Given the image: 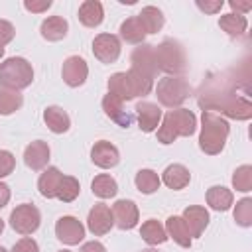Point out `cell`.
<instances>
[{
    "label": "cell",
    "mask_w": 252,
    "mask_h": 252,
    "mask_svg": "<svg viewBox=\"0 0 252 252\" xmlns=\"http://www.w3.org/2000/svg\"><path fill=\"white\" fill-rule=\"evenodd\" d=\"M220 89L219 87H207L201 89V98L199 104L203 106V110H213L217 114H224L228 118L234 120H248L252 116V104L246 94H238L236 93V85L228 83L226 79H220Z\"/></svg>",
    "instance_id": "1"
},
{
    "label": "cell",
    "mask_w": 252,
    "mask_h": 252,
    "mask_svg": "<svg viewBox=\"0 0 252 252\" xmlns=\"http://www.w3.org/2000/svg\"><path fill=\"white\" fill-rule=\"evenodd\" d=\"M230 126L224 116L213 112V110H203L201 114V134H199V148L207 156H217L224 150L226 138H228Z\"/></svg>",
    "instance_id": "2"
},
{
    "label": "cell",
    "mask_w": 252,
    "mask_h": 252,
    "mask_svg": "<svg viewBox=\"0 0 252 252\" xmlns=\"http://www.w3.org/2000/svg\"><path fill=\"white\" fill-rule=\"evenodd\" d=\"M197 130V116L187 108H173L167 110L161 116L159 128H158V142L161 144H173L179 136L189 138Z\"/></svg>",
    "instance_id": "3"
},
{
    "label": "cell",
    "mask_w": 252,
    "mask_h": 252,
    "mask_svg": "<svg viewBox=\"0 0 252 252\" xmlns=\"http://www.w3.org/2000/svg\"><path fill=\"white\" fill-rule=\"evenodd\" d=\"M154 59L156 67L167 77H181L187 69V57L181 43L173 39H163L159 45H154Z\"/></svg>",
    "instance_id": "4"
},
{
    "label": "cell",
    "mask_w": 252,
    "mask_h": 252,
    "mask_svg": "<svg viewBox=\"0 0 252 252\" xmlns=\"http://www.w3.org/2000/svg\"><path fill=\"white\" fill-rule=\"evenodd\" d=\"M33 81V67L24 57H8L0 63V87L22 91Z\"/></svg>",
    "instance_id": "5"
},
{
    "label": "cell",
    "mask_w": 252,
    "mask_h": 252,
    "mask_svg": "<svg viewBox=\"0 0 252 252\" xmlns=\"http://www.w3.org/2000/svg\"><path fill=\"white\" fill-rule=\"evenodd\" d=\"M191 94V85L187 79L183 77H163L158 81L156 87V96L159 100V104L167 106V108H181V104L189 98Z\"/></svg>",
    "instance_id": "6"
},
{
    "label": "cell",
    "mask_w": 252,
    "mask_h": 252,
    "mask_svg": "<svg viewBox=\"0 0 252 252\" xmlns=\"http://www.w3.org/2000/svg\"><path fill=\"white\" fill-rule=\"evenodd\" d=\"M39 224H41V213L32 203H22L10 213V226L22 236L33 234L39 228Z\"/></svg>",
    "instance_id": "7"
},
{
    "label": "cell",
    "mask_w": 252,
    "mask_h": 252,
    "mask_svg": "<svg viewBox=\"0 0 252 252\" xmlns=\"http://www.w3.org/2000/svg\"><path fill=\"white\" fill-rule=\"evenodd\" d=\"M120 37L114 33H98L93 39V53L100 63H114L120 57Z\"/></svg>",
    "instance_id": "8"
},
{
    "label": "cell",
    "mask_w": 252,
    "mask_h": 252,
    "mask_svg": "<svg viewBox=\"0 0 252 252\" xmlns=\"http://www.w3.org/2000/svg\"><path fill=\"white\" fill-rule=\"evenodd\" d=\"M55 236L63 244L75 246V244L83 242V238H85V226H83V222L77 217L65 215V217L57 219V222H55Z\"/></svg>",
    "instance_id": "9"
},
{
    "label": "cell",
    "mask_w": 252,
    "mask_h": 252,
    "mask_svg": "<svg viewBox=\"0 0 252 252\" xmlns=\"http://www.w3.org/2000/svg\"><path fill=\"white\" fill-rule=\"evenodd\" d=\"M112 219H114V224L122 230H130L138 224V219H140V211H138V205L130 199H120L116 201L112 207Z\"/></svg>",
    "instance_id": "10"
},
{
    "label": "cell",
    "mask_w": 252,
    "mask_h": 252,
    "mask_svg": "<svg viewBox=\"0 0 252 252\" xmlns=\"http://www.w3.org/2000/svg\"><path fill=\"white\" fill-rule=\"evenodd\" d=\"M114 226V219H112V211L108 205L104 203H96L87 217V228L94 234V236H102L106 232H110V228Z\"/></svg>",
    "instance_id": "11"
},
{
    "label": "cell",
    "mask_w": 252,
    "mask_h": 252,
    "mask_svg": "<svg viewBox=\"0 0 252 252\" xmlns=\"http://www.w3.org/2000/svg\"><path fill=\"white\" fill-rule=\"evenodd\" d=\"M87 75H89V65L83 57L79 55H71L63 61V67H61V77L65 81V85L69 87H81L85 85L87 81Z\"/></svg>",
    "instance_id": "12"
},
{
    "label": "cell",
    "mask_w": 252,
    "mask_h": 252,
    "mask_svg": "<svg viewBox=\"0 0 252 252\" xmlns=\"http://www.w3.org/2000/svg\"><path fill=\"white\" fill-rule=\"evenodd\" d=\"M136 118H138V128L146 134L158 130L161 122V108L156 102L150 100H140L136 104Z\"/></svg>",
    "instance_id": "13"
},
{
    "label": "cell",
    "mask_w": 252,
    "mask_h": 252,
    "mask_svg": "<svg viewBox=\"0 0 252 252\" xmlns=\"http://www.w3.org/2000/svg\"><path fill=\"white\" fill-rule=\"evenodd\" d=\"M91 159L96 167L100 169H110L114 165H118L120 161V152L114 144L106 142V140H98L94 142V146L91 148Z\"/></svg>",
    "instance_id": "14"
},
{
    "label": "cell",
    "mask_w": 252,
    "mask_h": 252,
    "mask_svg": "<svg viewBox=\"0 0 252 252\" xmlns=\"http://www.w3.org/2000/svg\"><path fill=\"white\" fill-rule=\"evenodd\" d=\"M181 219H183L191 238H199L205 232V228L209 226V220H211L209 219V211L205 207H201V205H189L183 211Z\"/></svg>",
    "instance_id": "15"
},
{
    "label": "cell",
    "mask_w": 252,
    "mask_h": 252,
    "mask_svg": "<svg viewBox=\"0 0 252 252\" xmlns=\"http://www.w3.org/2000/svg\"><path fill=\"white\" fill-rule=\"evenodd\" d=\"M130 63H132V69H136L152 79L158 75V67H156V59H154V45H150V43H140L132 51Z\"/></svg>",
    "instance_id": "16"
},
{
    "label": "cell",
    "mask_w": 252,
    "mask_h": 252,
    "mask_svg": "<svg viewBox=\"0 0 252 252\" xmlns=\"http://www.w3.org/2000/svg\"><path fill=\"white\" fill-rule=\"evenodd\" d=\"M49 156H51V150H49L47 142H43V140H33L24 150V161L33 171L45 169L49 163Z\"/></svg>",
    "instance_id": "17"
},
{
    "label": "cell",
    "mask_w": 252,
    "mask_h": 252,
    "mask_svg": "<svg viewBox=\"0 0 252 252\" xmlns=\"http://www.w3.org/2000/svg\"><path fill=\"white\" fill-rule=\"evenodd\" d=\"M159 179H161V183L165 187H169L173 191H179V189H183V187L189 185L191 173H189V169L183 163H171V165H167L163 169V173H161Z\"/></svg>",
    "instance_id": "18"
},
{
    "label": "cell",
    "mask_w": 252,
    "mask_h": 252,
    "mask_svg": "<svg viewBox=\"0 0 252 252\" xmlns=\"http://www.w3.org/2000/svg\"><path fill=\"white\" fill-rule=\"evenodd\" d=\"M102 110L110 120H114L122 128H128L130 122H132V116L124 110V102L120 98H116L114 94H110V93H106L104 98H102Z\"/></svg>",
    "instance_id": "19"
},
{
    "label": "cell",
    "mask_w": 252,
    "mask_h": 252,
    "mask_svg": "<svg viewBox=\"0 0 252 252\" xmlns=\"http://www.w3.org/2000/svg\"><path fill=\"white\" fill-rule=\"evenodd\" d=\"M104 20V8L98 0H85L79 6V22L85 28H98Z\"/></svg>",
    "instance_id": "20"
},
{
    "label": "cell",
    "mask_w": 252,
    "mask_h": 252,
    "mask_svg": "<svg viewBox=\"0 0 252 252\" xmlns=\"http://www.w3.org/2000/svg\"><path fill=\"white\" fill-rule=\"evenodd\" d=\"M43 122L53 134H65L71 128V118L61 106H47L43 110Z\"/></svg>",
    "instance_id": "21"
},
{
    "label": "cell",
    "mask_w": 252,
    "mask_h": 252,
    "mask_svg": "<svg viewBox=\"0 0 252 252\" xmlns=\"http://www.w3.org/2000/svg\"><path fill=\"white\" fill-rule=\"evenodd\" d=\"M61 179H63V173L59 171V167H45L37 179V189H39L41 197L57 199V189H59Z\"/></svg>",
    "instance_id": "22"
},
{
    "label": "cell",
    "mask_w": 252,
    "mask_h": 252,
    "mask_svg": "<svg viewBox=\"0 0 252 252\" xmlns=\"http://www.w3.org/2000/svg\"><path fill=\"white\" fill-rule=\"evenodd\" d=\"M39 32H41V37L47 39V41H59L67 35L69 32V24L63 16H49L41 22L39 26Z\"/></svg>",
    "instance_id": "23"
},
{
    "label": "cell",
    "mask_w": 252,
    "mask_h": 252,
    "mask_svg": "<svg viewBox=\"0 0 252 252\" xmlns=\"http://www.w3.org/2000/svg\"><path fill=\"white\" fill-rule=\"evenodd\" d=\"M232 201H234V195L230 189L222 187V185H213L209 187L207 191V205L213 209V211H219V213H224L232 207Z\"/></svg>",
    "instance_id": "24"
},
{
    "label": "cell",
    "mask_w": 252,
    "mask_h": 252,
    "mask_svg": "<svg viewBox=\"0 0 252 252\" xmlns=\"http://www.w3.org/2000/svg\"><path fill=\"white\" fill-rule=\"evenodd\" d=\"M126 79H128V87H130L132 98L146 96L154 89V79L144 75V73H140V71H136V69H132V67L126 71Z\"/></svg>",
    "instance_id": "25"
},
{
    "label": "cell",
    "mask_w": 252,
    "mask_h": 252,
    "mask_svg": "<svg viewBox=\"0 0 252 252\" xmlns=\"http://www.w3.org/2000/svg\"><path fill=\"white\" fill-rule=\"evenodd\" d=\"M165 232H167V238H173V242H177L181 248H189L191 246V234L183 222L181 217H175L171 215L167 220H165Z\"/></svg>",
    "instance_id": "26"
},
{
    "label": "cell",
    "mask_w": 252,
    "mask_h": 252,
    "mask_svg": "<svg viewBox=\"0 0 252 252\" xmlns=\"http://www.w3.org/2000/svg\"><path fill=\"white\" fill-rule=\"evenodd\" d=\"M140 236L146 244L150 246H158V244H163L167 240V232H165V226L156 220V219H148L146 222H142L140 226Z\"/></svg>",
    "instance_id": "27"
},
{
    "label": "cell",
    "mask_w": 252,
    "mask_h": 252,
    "mask_svg": "<svg viewBox=\"0 0 252 252\" xmlns=\"http://www.w3.org/2000/svg\"><path fill=\"white\" fill-rule=\"evenodd\" d=\"M146 30L142 26V22L138 20V16H132L128 20H124L120 24V37L126 41V43H134V45H140L144 43L146 39Z\"/></svg>",
    "instance_id": "28"
},
{
    "label": "cell",
    "mask_w": 252,
    "mask_h": 252,
    "mask_svg": "<svg viewBox=\"0 0 252 252\" xmlns=\"http://www.w3.org/2000/svg\"><path fill=\"white\" fill-rule=\"evenodd\" d=\"M138 20L142 22L146 33H158L165 24L163 12L159 8H156V6H144L142 12L138 14Z\"/></svg>",
    "instance_id": "29"
},
{
    "label": "cell",
    "mask_w": 252,
    "mask_h": 252,
    "mask_svg": "<svg viewBox=\"0 0 252 252\" xmlns=\"http://www.w3.org/2000/svg\"><path fill=\"white\" fill-rule=\"evenodd\" d=\"M219 26H220V30L226 32L230 37H238V35H242V33L246 32L248 20H246V16H242V14L230 12V14H222V16L219 18Z\"/></svg>",
    "instance_id": "30"
},
{
    "label": "cell",
    "mask_w": 252,
    "mask_h": 252,
    "mask_svg": "<svg viewBox=\"0 0 252 252\" xmlns=\"http://www.w3.org/2000/svg\"><path fill=\"white\" fill-rule=\"evenodd\" d=\"M91 191H93V195L98 197V199H110V197H114V195L118 193V183H116V179H114L112 175L100 173V175H96V177L93 179Z\"/></svg>",
    "instance_id": "31"
},
{
    "label": "cell",
    "mask_w": 252,
    "mask_h": 252,
    "mask_svg": "<svg viewBox=\"0 0 252 252\" xmlns=\"http://www.w3.org/2000/svg\"><path fill=\"white\" fill-rule=\"evenodd\" d=\"M22 104H24V96L20 94V91L0 87V116L14 114L16 110L22 108Z\"/></svg>",
    "instance_id": "32"
},
{
    "label": "cell",
    "mask_w": 252,
    "mask_h": 252,
    "mask_svg": "<svg viewBox=\"0 0 252 252\" xmlns=\"http://www.w3.org/2000/svg\"><path fill=\"white\" fill-rule=\"evenodd\" d=\"M134 183H136V189L144 195H152L159 189L161 185V179L159 175L154 171V169H140L134 177Z\"/></svg>",
    "instance_id": "33"
},
{
    "label": "cell",
    "mask_w": 252,
    "mask_h": 252,
    "mask_svg": "<svg viewBox=\"0 0 252 252\" xmlns=\"http://www.w3.org/2000/svg\"><path fill=\"white\" fill-rule=\"evenodd\" d=\"M108 93L114 94L116 98H120L122 102L124 100H132V94H130V87H128V79H126V73H114L108 77Z\"/></svg>",
    "instance_id": "34"
},
{
    "label": "cell",
    "mask_w": 252,
    "mask_h": 252,
    "mask_svg": "<svg viewBox=\"0 0 252 252\" xmlns=\"http://www.w3.org/2000/svg\"><path fill=\"white\" fill-rule=\"evenodd\" d=\"M79 193H81L79 179L73 177V175H63V179L59 183V189H57V199L63 201V203H71L79 197Z\"/></svg>",
    "instance_id": "35"
},
{
    "label": "cell",
    "mask_w": 252,
    "mask_h": 252,
    "mask_svg": "<svg viewBox=\"0 0 252 252\" xmlns=\"http://www.w3.org/2000/svg\"><path fill=\"white\" fill-rule=\"evenodd\" d=\"M232 187L236 191H242V193H248L252 189V165L244 163V165L234 169V173H232Z\"/></svg>",
    "instance_id": "36"
},
{
    "label": "cell",
    "mask_w": 252,
    "mask_h": 252,
    "mask_svg": "<svg viewBox=\"0 0 252 252\" xmlns=\"http://www.w3.org/2000/svg\"><path fill=\"white\" fill-rule=\"evenodd\" d=\"M234 220L236 224L248 228L252 226V199L250 197H244L240 201H236V207H234Z\"/></svg>",
    "instance_id": "37"
},
{
    "label": "cell",
    "mask_w": 252,
    "mask_h": 252,
    "mask_svg": "<svg viewBox=\"0 0 252 252\" xmlns=\"http://www.w3.org/2000/svg\"><path fill=\"white\" fill-rule=\"evenodd\" d=\"M16 167V158L8 150H0V179L8 177Z\"/></svg>",
    "instance_id": "38"
},
{
    "label": "cell",
    "mask_w": 252,
    "mask_h": 252,
    "mask_svg": "<svg viewBox=\"0 0 252 252\" xmlns=\"http://www.w3.org/2000/svg\"><path fill=\"white\" fill-rule=\"evenodd\" d=\"M10 252H39V246L32 236H24L12 246Z\"/></svg>",
    "instance_id": "39"
},
{
    "label": "cell",
    "mask_w": 252,
    "mask_h": 252,
    "mask_svg": "<svg viewBox=\"0 0 252 252\" xmlns=\"http://www.w3.org/2000/svg\"><path fill=\"white\" fill-rule=\"evenodd\" d=\"M14 35H16V28L8 20H0V45L4 47L6 43H10Z\"/></svg>",
    "instance_id": "40"
},
{
    "label": "cell",
    "mask_w": 252,
    "mask_h": 252,
    "mask_svg": "<svg viewBox=\"0 0 252 252\" xmlns=\"http://www.w3.org/2000/svg\"><path fill=\"white\" fill-rule=\"evenodd\" d=\"M197 4V8L201 10V12H205V14H217V12H220L222 10V6H224V2L222 0H197L195 2Z\"/></svg>",
    "instance_id": "41"
},
{
    "label": "cell",
    "mask_w": 252,
    "mask_h": 252,
    "mask_svg": "<svg viewBox=\"0 0 252 252\" xmlns=\"http://www.w3.org/2000/svg\"><path fill=\"white\" fill-rule=\"evenodd\" d=\"M24 8L33 14H41L47 8H51V0H24Z\"/></svg>",
    "instance_id": "42"
},
{
    "label": "cell",
    "mask_w": 252,
    "mask_h": 252,
    "mask_svg": "<svg viewBox=\"0 0 252 252\" xmlns=\"http://www.w3.org/2000/svg\"><path fill=\"white\" fill-rule=\"evenodd\" d=\"M228 6L234 10V14H246L248 10H252V2H240V0H228Z\"/></svg>",
    "instance_id": "43"
},
{
    "label": "cell",
    "mask_w": 252,
    "mask_h": 252,
    "mask_svg": "<svg viewBox=\"0 0 252 252\" xmlns=\"http://www.w3.org/2000/svg\"><path fill=\"white\" fill-rule=\"evenodd\" d=\"M79 252H106V248L98 240H91V242H85Z\"/></svg>",
    "instance_id": "44"
},
{
    "label": "cell",
    "mask_w": 252,
    "mask_h": 252,
    "mask_svg": "<svg viewBox=\"0 0 252 252\" xmlns=\"http://www.w3.org/2000/svg\"><path fill=\"white\" fill-rule=\"evenodd\" d=\"M10 201V187L0 181V209H4Z\"/></svg>",
    "instance_id": "45"
},
{
    "label": "cell",
    "mask_w": 252,
    "mask_h": 252,
    "mask_svg": "<svg viewBox=\"0 0 252 252\" xmlns=\"http://www.w3.org/2000/svg\"><path fill=\"white\" fill-rule=\"evenodd\" d=\"M2 230H4V220L0 219V234H2Z\"/></svg>",
    "instance_id": "46"
},
{
    "label": "cell",
    "mask_w": 252,
    "mask_h": 252,
    "mask_svg": "<svg viewBox=\"0 0 252 252\" xmlns=\"http://www.w3.org/2000/svg\"><path fill=\"white\" fill-rule=\"evenodd\" d=\"M2 57H4V47L0 45V59H2Z\"/></svg>",
    "instance_id": "47"
},
{
    "label": "cell",
    "mask_w": 252,
    "mask_h": 252,
    "mask_svg": "<svg viewBox=\"0 0 252 252\" xmlns=\"http://www.w3.org/2000/svg\"><path fill=\"white\" fill-rule=\"evenodd\" d=\"M142 252H158V250H154V248H146V250H142Z\"/></svg>",
    "instance_id": "48"
},
{
    "label": "cell",
    "mask_w": 252,
    "mask_h": 252,
    "mask_svg": "<svg viewBox=\"0 0 252 252\" xmlns=\"http://www.w3.org/2000/svg\"><path fill=\"white\" fill-rule=\"evenodd\" d=\"M0 252H8V250H6V248H4V246H0Z\"/></svg>",
    "instance_id": "49"
},
{
    "label": "cell",
    "mask_w": 252,
    "mask_h": 252,
    "mask_svg": "<svg viewBox=\"0 0 252 252\" xmlns=\"http://www.w3.org/2000/svg\"><path fill=\"white\" fill-rule=\"evenodd\" d=\"M59 252H71V250H59Z\"/></svg>",
    "instance_id": "50"
}]
</instances>
